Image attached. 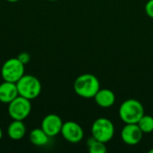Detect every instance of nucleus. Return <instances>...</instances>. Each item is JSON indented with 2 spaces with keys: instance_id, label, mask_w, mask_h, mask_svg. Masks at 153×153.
<instances>
[{
  "instance_id": "obj_4",
  "label": "nucleus",
  "mask_w": 153,
  "mask_h": 153,
  "mask_svg": "<svg viewBox=\"0 0 153 153\" xmlns=\"http://www.w3.org/2000/svg\"><path fill=\"white\" fill-rule=\"evenodd\" d=\"M24 64L17 57L6 60L1 68V75L4 81L17 82L24 75Z\"/></svg>"
},
{
  "instance_id": "obj_16",
  "label": "nucleus",
  "mask_w": 153,
  "mask_h": 153,
  "mask_svg": "<svg viewBox=\"0 0 153 153\" xmlns=\"http://www.w3.org/2000/svg\"><path fill=\"white\" fill-rule=\"evenodd\" d=\"M17 58L24 65L28 64L30 60V56L27 53V52H22L21 54H19V56H17Z\"/></svg>"
},
{
  "instance_id": "obj_11",
  "label": "nucleus",
  "mask_w": 153,
  "mask_h": 153,
  "mask_svg": "<svg viewBox=\"0 0 153 153\" xmlns=\"http://www.w3.org/2000/svg\"><path fill=\"white\" fill-rule=\"evenodd\" d=\"M96 103L101 108H109L114 105L116 96L114 92L108 89H100L94 96Z\"/></svg>"
},
{
  "instance_id": "obj_18",
  "label": "nucleus",
  "mask_w": 153,
  "mask_h": 153,
  "mask_svg": "<svg viewBox=\"0 0 153 153\" xmlns=\"http://www.w3.org/2000/svg\"><path fill=\"white\" fill-rule=\"evenodd\" d=\"M2 136H3V132H2V129L0 128V141L2 139Z\"/></svg>"
},
{
  "instance_id": "obj_6",
  "label": "nucleus",
  "mask_w": 153,
  "mask_h": 153,
  "mask_svg": "<svg viewBox=\"0 0 153 153\" xmlns=\"http://www.w3.org/2000/svg\"><path fill=\"white\" fill-rule=\"evenodd\" d=\"M91 134L94 138L106 143L113 138L115 127L109 119L106 117H100L92 124Z\"/></svg>"
},
{
  "instance_id": "obj_8",
  "label": "nucleus",
  "mask_w": 153,
  "mask_h": 153,
  "mask_svg": "<svg viewBox=\"0 0 153 153\" xmlns=\"http://www.w3.org/2000/svg\"><path fill=\"white\" fill-rule=\"evenodd\" d=\"M63 121L61 117L56 114H49L46 116L41 122V128L49 136L53 137L61 134Z\"/></svg>"
},
{
  "instance_id": "obj_5",
  "label": "nucleus",
  "mask_w": 153,
  "mask_h": 153,
  "mask_svg": "<svg viewBox=\"0 0 153 153\" xmlns=\"http://www.w3.org/2000/svg\"><path fill=\"white\" fill-rule=\"evenodd\" d=\"M30 111V100L20 95L8 104V114L13 120L23 121L29 117Z\"/></svg>"
},
{
  "instance_id": "obj_14",
  "label": "nucleus",
  "mask_w": 153,
  "mask_h": 153,
  "mask_svg": "<svg viewBox=\"0 0 153 153\" xmlns=\"http://www.w3.org/2000/svg\"><path fill=\"white\" fill-rule=\"evenodd\" d=\"M87 146L89 148V152L91 153L107 152V147L105 145V143L94 138L93 136L87 141Z\"/></svg>"
},
{
  "instance_id": "obj_17",
  "label": "nucleus",
  "mask_w": 153,
  "mask_h": 153,
  "mask_svg": "<svg viewBox=\"0 0 153 153\" xmlns=\"http://www.w3.org/2000/svg\"><path fill=\"white\" fill-rule=\"evenodd\" d=\"M145 12L149 17L153 19V0H149L145 5Z\"/></svg>"
},
{
  "instance_id": "obj_13",
  "label": "nucleus",
  "mask_w": 153,
  "mask_h": 153,
  "mask_svg": "<svg viewBox=\"0 0 153 153\" xmlns=\"http://www.w3.org/2000/svg\"><path fill=\"white\" fill-rule=\"evenodd\" d=\"M30 143L36 146H43L48 143L49 136L44 132L42 128H35L30 131L29 134Z\"/></svg>"
},
{
  "instance_id": "obj_19",
  "label": "nucleus",
  "mask_w": 153,
  "mask_h": 153,
  "mask_svg": "<svg viewBox=\"0 0 153 153\" xmlns=\"http://www.w3.org/2000/svg\"><path fill=\"white\" fill-rule=\"evenodd\" d=\"M6 1H8V2H11V3H14V2H17V1H19V0H6Z\"/></svg>"
},
{
  "instance_id": "obj_21",
  "label": "nucleus",
  "mask_w": 153,
  "mask_h": 153,
  "mask_svg": "<svg viewBox=\"0 0 153 153\" xmlns=\"http://www.w3.org/2000/svg\"><path fill=\"white\" fill-rule=\"evenodd\" d=\"M49 1H56V0H49Z\"/></svg>"
},
{
  "instance_id": "obj_15",
  "label": "nucleus",
  "mask_w": 153,
  "mask_h": 153,
  "mask_svg": "<svg viewBox=\"0 0 153 153\" xmlns=\"http://www.w3.org/2000/svg\"><path fill=\"white\" fill-rule=\"evenodd\" d=\"M137 125L143 134H150L153 132V117L149 115H143L138 121Z\"/></svg>"
},
{
  "instance_id": "obj_12",
  "label": "nucleus",
  "mask_w": 153,
  "mask_h": 153,
  "mask_svg": "<svg viewBox=\"0 0 153 153\" xmlns=\"http://www.w3.org/2000/svg\"><path fill=\"white\" fill-rule=\"evenodd\" d=\"M26 134V127L22 120H13L7 128V134L13 141L22 140Z\"/></svg>"
},
{
  "instance_id": "obj_3",
  "label": "nucleus",
  "mask_w": 153,
  "mask_h": 153,
  "mask_svg": "<svg viewBox=\"0 0 153 153\" xmlns=\"http://www.w3.org/2000/svg\"><path fill=\"white\" fill-rule=\"evenodd\" d=\"M17 89L20 96L30 100L36 99L41 92V83L39 80L31 74H24L17 82Z\"/></svg>"
},
{
  "instance_id": "obj_1",
  "label": "nucleus",
  "mask_w": 153,
  "mask_h": 153,
  "mask_svg": "<svg viewBox=\"0 0 153 153\" xmlns=\"http://www.w3.org/2000/svg\"><path fill=\"white\" fill-rule=\"evenodd\" d=\"M74 89L77 95L82 98H94L100 89L98 78L91 74H84L76 78L74 83Z\"/></svg>"
},
{
  "instance_id": "obj_20",
  "label": "nucleus",
  "mask_w": 153,
  "mask_h": 153,
  "mask_svg": "<svg viewBox=\"0 0 153 153\" xmlns=\"http://www.w3.org/2000/svg\"><path fill=\"white\" fill-rule=\"evenodd\" d=\"M150 153H153V149H152V150L150 151Z\"/></svg>"
},
{
  "instance_id": "obj_9",
  "label": "nucleus",
  "mask_w": 153,
  "mask_h": 153,
  "mask_svg": "<svg viewBox=\"0 0 153 153\" xmlns=\"http://www.w3.org/2000/svg\"><path fill=\"white\" fill-rule=\"evenodd\" d=\"M143 133L137 124H126L121 131V138L124 143L134 145L141 142Z\"/></svg>"
},
{
  "instance_id": "obj_2",
  "label": "nucleus",
  "mask_w": 153,
  "mask_h": 153,
  "mask_svg": "<svg viewBox=\"0 0 153 153\" xmlns=\"http://www.w3.org/2000/svg\"><path fill=\"white\" fill-rule=\"evenodd\" d=\"M143 115V106L136 100H127L119 108V117L126 124H137Z\"/></svg>"
},
{
  "instance_id": "obj_10",
  "label": "nucleus",
  "mask_w": 153,
  "mask_h": 153,
  "mask_svg": "<svg viewBox=\"0 0 153 153\" xmlns=\"http://www.w3.org/2000/svg\"><path fill=\"white\" fill-rule=\"evenodd\" d=\"M17 96H19V92L15 82L4 81L0 84V101L2 103L9 104Z\"/></svg>"
},
{
  "instance_id": "obj_7",
  "label": "nucleus",
  "mask_w": 153,
  "mask_h": 153,
  "mask_svg": "<svg viewBox=\"0 0 153 153\" xmlns=\"http://www.w3.org/2000/svg\"><path fill=\"white\" fill-rule=\"evenodd\" d=\"M61 134L67 142L72 143H77L81 142L84 135L82 126L74 121H67L64 123Z\"/></svg>"
}]
</instances>
